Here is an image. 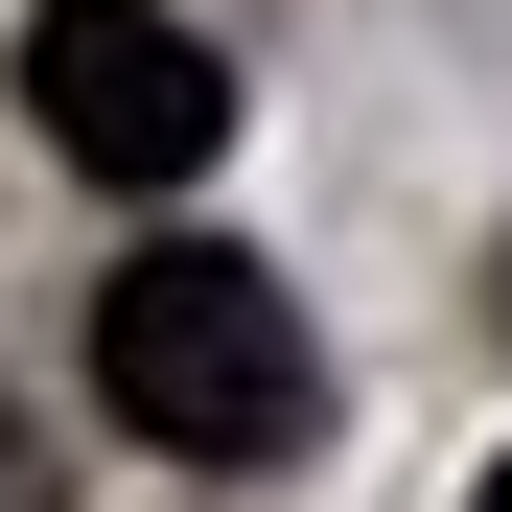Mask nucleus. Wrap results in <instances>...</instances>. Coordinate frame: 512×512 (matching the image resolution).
Returning a JSON list of instances; mask_svg holds the SVG:
<instances>
[{"mask_svg": "<svg viewBox=\"0 0 512 512\" xmlns=\"http://www.w3.org/2000/svg\"><path fill=\"white\" fill-rule=\"evenodd\" d=\"M94 396L163 466H303L326 443V350H303V303L256 280L233 233H163V256L94 280Z\"/></svg>", "mask_w": 512, "mask_h": 512, "instance_id": "nucleus-1", "label": "nucleus"}, {"mask_svg": "<svg viewBox=\"0 0 512 512\" xmlns=\"http://www.w3.org/2000/svg\"><path fill=\"white\" fill-rule=\"evenodd\" d=\"M24 117H47V163H94V187H210L233 163V70H210V24H163V0H24Z\"/></svg>", "mask_w": 512, "mask_h": 512, "instance_id": "nucleus-2", "label": "nucleus"}, {"mask_svg": "<svg viewBox=\"0 0 512 512\" xmlns=\"http://www.w3.org/2000/svg\"><path fill=\"white\" fill-rule=\"evenodd\" d=\"M0 512H24V419H0Z\"/></svg>", "mask_w": 512, "mask_h": 512, "instance_id": "nucleus-3", "label": "nucleus"}, {"mask_svg": "<svg viewBox=\"0 0 512 512\" xmlns=\"http://www.w3.org/2000/svg\"><path fill=\"white\" fill-rule=\"evenodd\" d=\"M466 512H512V466H489V489H466Z\"/></svg>", "mask_w": 512, "mask_h": 512, "instance_id": "nucleus-4", "label": "nucleus"}]
</instances>
